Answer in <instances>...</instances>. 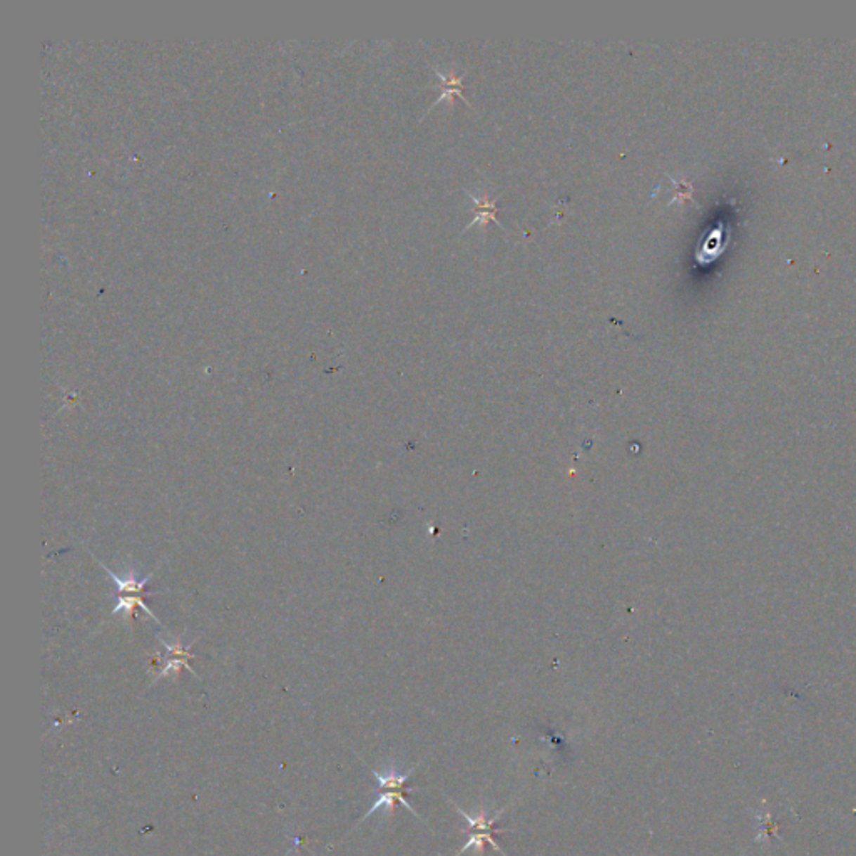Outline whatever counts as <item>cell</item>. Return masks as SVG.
Masks as SVG:
<instances>
[{"mask_svg": "<svg viewBox=\"0 0 856 856\" xmlns=\"http://www.w3.org/2000/svg\"><path fill=\"white\" fill-rule=\"evenodd\" d=\"M432 69H434V72L436 74V76L440 77V81H442V84H440V86H435L434 87V89L442 91V94L436 97L435 103L432 104V108H435L436 104H440L445 99H448V103L453 104V99H455V97H458V99H462L463 103H465L467 105H470L469 100H467L465 97H463V89H465V87H463V82L462 81H463V77H465V72H463L462 76H457L455 70L450 69L448 76H443V74L440 72V70L436 69L435 65ZM430 109H428V111H430Z\"/></svg>", "mask_w": 856, "mask_h": 856, "instance_id": "obj_1", "label": "cell"}, {"mask_svg": "<svg viewBox=\"0 0 856 856\" xmlns=\"http://www.w3.org/2000/svg\"><path fill=\"white\" fill-rule=\"evenodd\" d=\"M465 193L469 194L470 200L474 201V209H472V211H474L475 216H474V219H472V221L469 224H467V228L463 229V231H469V229L474 228L475 224H480V226H487V224L491 223V221L495 223L498 228H504L500 224V221H498V219H497V200L500 196H497L495 200H491V197H488V196L479 197V196H475V194H472L469 191H465Z\"/></svg>", "mask_w": 856, "mask_h": 856, "instance_id": "obj_2", "label": "cell"}, {"mask_svg": "<svg viewBox=\"0 0 856 856\" xmlns=\"http://www.w3.org/2000/svg\"><path fill=\"white\" fill-rule=\"evenodd\" d=\"M450 803H452L453 808L457 810V813L460 815V816H463V818H465V822L470 824L472 833H495L497 829H493V824H495L498 822V818H500V816L504 815V811L507 808H509V806H507V808L498 810L497 813L493 815V816H488V813H487V811H485L484 806H480L479 811H476L475 815H469V813H465V811H463L460 808V806L457 805V803H453L452 800H450Z\"/></svg>", "mask_w": 856, "mask_h": 856, "instance_id": "obj_3", "label": "cell"}, {"mask_svg": "<svg viewBox=\"0 0 856 856\" xmlns=\"http://www.w3.org/2000/svg\"><path fill=\"white\" fill-rule=\"evenodd\" d=\"M100 566H103V569L105 571V573H108V576H111L112 582H114V584H116L117 594L143 595V597H144V595H145L144 587H145V584H148V581L153 577V573H149V576H144V577H141V579H138V577H136V572L134 571H129V572L126 573V577H119L117 573H114L111 571V569L105 567L104 564H100Z\"/></svg>", "mask_w": 856, "mask_h": 856, "instance_id": "obj_4", "label": "cell"}, {"mask_svg": "<svg viewBox=\"0 0 856 856\" xmlns=\"http://www.w3.org/2000/svg\"><path fill=\"white\" fill-rule=\"evenodd\" d=\"M403 793H405V791H396V789H382L380 796H378V798H377V801L373 803V806H372V808H370L368 811H366V815L363 816V818H361V822H363V819L368 818V816H372V815L375 813V811H378V810H380V808H387V810H388V815L391 816V815H394V811H395L396 803H401V805H403L405 808H407L408 811H412V813H413L415 816H417L418 819H422V816H418V815H417V811H415V810L412 808V806H410V803L407 801V798L403 796ZM408 793H410V791H408Z\"/></svg>", "mask_w": 856, "mask_h": 856, "instance_id": "obj_5", "label": "cell"}, {"mask_svg": "<svg viewBox=\"0 0 856 856\" xmlns=\"http://www.w3.org/2000/svg\"><path fill=\"white\" fill-rule=\"evenodd\" d=\"M487 845H491L493 850L500 851L502 856H507L505 851L497 845L495 840H493V833H470L469 841H467L465 845H463L462 848L457 851L455 856H460L463 853V851H467V850H470V848H474L475 853L479 855V856H484L485 846H487Z\"/></svg>", "mask_w": 856, "mask_h": 856, "instance_id": "obj_6", "label": "cell"}, {"mask_svg": "<svg viewBox=\"0 0 856 856\" xmlns=\"http://www.w3.org/2000/svg\"><path fill=\"white\" fill-rule=\"evenodd\" d=\"M673 181H674V184H676V196L673 197V201L670 202H682L687 200L691 201V193H692L691 184L684 179H679V181L673 179Z\"/></svg>", "mask_w": 856, "mask_h": 856, "instance_id": "obj_7", "label": "cell"}]
</instances>
